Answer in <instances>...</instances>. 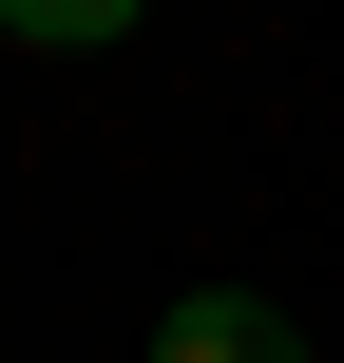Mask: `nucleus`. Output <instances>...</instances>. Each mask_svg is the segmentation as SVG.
Segmentation results:
<instances>
[{
    "mask_svg": "<svg viewBox=\"0 0 344 363\" xmlns=\"http://www.w3.org/2000/svg\"><path fill=\"white\" fill-rule=\"evenodd\" d=\"M153 363H306V325H287L268 287H172V306H153Z\"/></svg>",
    "mask_w": 344,
    "mask_h": 363,
    "instance_id": "1",
    "label": "nucleus"
},
{
    "mask_svg": "<svg viewBox=\"0 0 344 363\" xmlns=\"http://www.w3.org/2000/svg\"><path fill=\"white\" fill-rule=\"evenodd\" d=\"M153 0H0V38H38V57H96V38H134Z\"/></svg>",
    "mask_w": 344,
    "mask_h": 363,
    "instance_id": "2",
    "label": "nucleus"
}]
</instances>
